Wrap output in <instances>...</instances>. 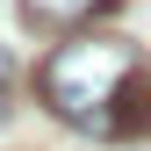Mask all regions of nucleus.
<instances>
[{
  "label": "nucleus",
  "mask_w": 151,
  "mask_h": 151,
  "mask_svg": "<svg viewBox=\"0 0 151 151\" xmlns=\"http://www.w3.org/2000/svg\"><path fill=\"white\" fill-rule=\"evenodd\" d=\"M137 72H144V50L129 36H65L36 65V93L58 122L115 144V108H122V86Z\"/></svg>",
  "instance_id": "nucleus-1"
},
{
  "label": "nucleus",
  "mask_w": 151,
  "mask_h": 151,
  "mask_svg": "<svg viewBox=\"0 0 151 151\" xmlns=\"http://www.w3.org/2000/svg\"><path fill=\"white\" fill-rule=\"evenodd\" d=\"M122 0H22V29L29 36H79L86 22L115 14Z\"/></svg>",
  "instance_id": "nucleus-2"
},
{
  "label": "nucleus",
  "mask_w": 151,
  "mask_h": 151,
  "mask_svg": "<svg viewBox=\"0 0 151 151\" xmlns=\"http://www.w3.org/2000/svg\"><path fill=\"white\" fill-rule=\"evenodd\" d=\"M151 137V72L122 86V108H115V144H144Z\"/></svg>",
  "instance_id": "nucleus-3"
},
{
  "label": "nucleus",
  "mask_w": 151,
  "mask_h": 151,
  "mask_svg": "<svg viewBox=\"0 0 151 151\" xmlns=\"http://www.w3.org/2000/svg\"><path fill=\"white\" fill-rule=\"evenodd\" d=\"M0 122H7V72H0Z\"/></svg>",
  "instance_id": "nucleus-4"
}]
</instances>
